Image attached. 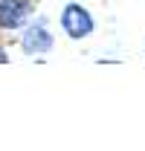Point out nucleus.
Wrapping results in <instances>:
<instances>
[{
	"label": "nucleus",
	"mask_w": 145,
	"mask_h": 151,
	"mask_svg": "<svg viewBox=\"0 0 145 151\" xmlns=\"http://www.w3.org/2000/svg\"><path fill=\"white\" fill-rule=\"evenodd\" d=\"M52 44H55V41H52V32L47 29L44 20L29 23L26 32H23V38H20V47H23V52H29V55H44V52H50Z\"/></svg>",
	"instance_id": "obj_2"
},
{
	"label": "nucleus",
	"mask_w": 145,
	"mask_h": 151,
	"mask_svg": "<svg viewBox=\"0 0 145 151\" xmlns=\"http://www.w3.org/2000/svg\"><path fill=\"white\" fill-rule=\"evenodd\" d=\"M32 15L29 0H0V26L3 29H18Z\"/></svg>",
	"instance_id": "obj_3"
},
{
	"label": "nucleus",
	"mask_w": 145,
	"mask_h": 151,
	"mask_svg": "<svg viewBox=\"0 0 145 151\" xmlns=\"http://www.w3.org/2000/svg\"><path fill=\"white\" fill-rule=\"evenodd\" d=\"M3 61H6V55H3V52H0V64H3Z\"/></svg>",
	"instance_id": "obj_4"
},
{
	"label": "nucleus",
	"mask_w": 145,
	"mask_h": 151,
	"mask_svg": "<svg viewBox=\"0 0 145 151\" xmlns=\"http://www.w3.org/2000/svg\"><path fill=\"white\" fill-rule=\"evenodd\" d=\"M61 29L70 38H87L93 32V18L90 12L78 3H67L64 12H61Z\"/></svg>",
	"instance_id": "obj_1"
}]
</instances>
